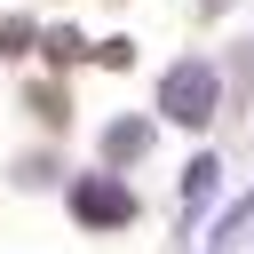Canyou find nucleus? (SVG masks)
I'll return each mask as SVG.
<instances>
[{"label": "nucleus", "instance_id": "f257e3e1", "mask_svg": "<svg viewBox=\"0 0 254 254\" xmlns=\"http://www.w3.org/2000/svg\"><path fill=\"white\" fill-rule=\"evenodd\" d=\"M206 103H214V71H175L167 79V111H183V119H206Z\"/></svg>", "mask_w": 254, "mask_h": 254}, {"label": "nucleus", "instance_id": "f03ea898", "mask_svg": "<svg viewBox=\"0 0 254 254\" xmlns=\"http://www.w3.org/2000/svg\"><path fill=\"white\" fill-rule=\"evenodd\" d=\"M87 222H127V198L111 190V183H79V198H71Z\"/></svg>", "mask_w": 254, "mask_h": 254}]
</instances>
